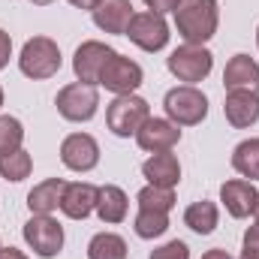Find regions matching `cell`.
Wrapping results in <instances>:
<instances>
[{"mask_svg":"<svg viewBox=\"0 0 259 259\" xmlns=\"http://www.w3.org/2000/svg\"><path fill=\"white\" fill-rule=\"evenodd\" d=\"M178 36L187 46H205L220 24V3L217 0H181V6L172 12Z\"/></svg>","mask_w":259,"mask_h":259,"instance_id":"obj_1","label":"cell"},{"mask_svg":"<svg viewBox=\"0 0 259 259\" xmlns=\"http://www.w3.org/2000/svg\"><path fill=\"white\" fill-rule=\"evenodd\" d=\"M61 64H64V58H61V49L52 36H30L18 55L21 75H27L33 81H46V78L58 75Z\"/></svg>","mask_w":259,"mask_h":259,"instance_id":"obj_2","label":"cell"},{"mask_svg":"<svg viewBox=\"0 0 259 259\" xmlns=\"http://www.w3.org/2000/svg\"><path fill=\"white\" fill-rule=\"evenodd\" d=\"M166 118L178 127H196L208 118V97L196 84H178L163 97Z\"/></svg>","mask_w":259,"mask_h":259,"instance_id":"obj_3","label":"cell"},{"mask_svg":"<svg viewBox=\"0 0 259 259\" xmlns=\"http://www.w3.org/2000/svg\"><path fill=\"white\" fill-rule=\"evenodd\" d=\"M148 118H151V106L139 94H121V97H115L106 106V127L112 130L118 139L136 136Z\"/></svg>","mask_w":259,"mask_h":259,"instance_id":"obj_4","label":"cell"},{"mask_svg":"<svg viewBox=\"0 0 259 259\" xmlns=\"http://www.w3.org/2000/svg\"><path fill=\"white\" fill-rule=\"evenodd\" d=\"M58 115L69 124H88L94 121V115L100 112V94L97 84H84V81H72L64 84L55 97Z\"/></svg>","mask_w":259,"mask_h":259,"instance_id":"obj_5","label":"cell"},{"mask_svg":"<svg viewBox=\"0 0 259 259\" xmlns=\"http://www.w3.org/2000/svg\"><path fill=\"white\" fill-rule=\"evenodd\" d=\"M166 69L184 81V84H199L211 75L214 69V55L205 49V46H178L169 58H166Z\"/></svg>","mask_w":259,"mask_h":259,"instance_id":"obj_6","label":"cell"},{"mask_svg":"<svg viewBox=\"0 0 259 259\" xmlns=\"http://www.w3.org/2000/svg\"><path fill=\"white\" fill-rule=\"evenodd\" d=\"M21 235H24L27 247L42 259H55L64 250V226L52 214H30Z\"/></svg>","mask_w":259,"mask_h":259,"instance_id":"obj_7","label":"cell"},{"mask_svg":"<svg viewBox=\"0 0 259 259\" xmlns=\"http://www.w3.org/2000/svg\"><path fill=\"white\" fill-rule=\"evenodd\" d=\"M124 36H127L136 49L154 55V52H163V49L169 46V36H172V33H169V24H166L163 15L145 9V12H136V15H133V21H130V27H127Z\"/></svg>","mask_w":259,"mask_h":259,"instance_id":"obj_8","label":"cell"},{"mask_svg":"<svg viewBox=\"0 0 259 259\" xmlns=\"http://www.w3.org/2000/svg\"><path fill=\"white\" fill-rule=\"evenodd\" d=\"M142 81H145L142 66L136 64V61H130V58H124V55H118V52L109 58V64L103 66V72H100V88H106L115 97L136 94Z\"/></svg>","mask_w":259,"mask_h":259,"instance_id":"obj_9","label":"cell"},{"mask_svg":"<svg viewBox=\"0 0 259 259\" xmlns=\"http://www.w3.org/2000/svg\"><path fill=\"white\" fill-rule=\"evenodd\" d=\"M115 55L112 46L100 42V39H84L75 55H72V72H75V81H84V84H100V72L103 66L109 64V58Z\"/></svg>","mask_w":259,"mask_h":259,"instance_id":"obj_10","label":"cell"},{"mask_svg":"<svg viewBox=\"0 0 259 259\" xmlns=\"http://www.w3.org/2000/svg\"><path fill=\"white\" fill-rule=\"evenodd\" d=\"M61 163L69 172H91L100 163V142L91 133H69L61 142Z\"/></svg>","mask_w":259,"mask_h":259,"instance_id":"obj_11","label":"cell"},{"mask_svg":"<svg viewBox=\"0 0 259 259\" xmlns=\"http://www.w3.org/2000/svg\"><path fill=\"white\" fill-rule=\"evenodd\" d=\"M181 142V127L172 124L169 118H148L142 130L136 133V145L148 154H163V151H172L175 145Z\"/></svg>","mask_w":259,"mask_h":259,"instance_id":"obj_12","label":"cell"},{"mask_svg":"<svg viewBox=\"0 0 259 259\" xmlns=\"http://www.w3.org/2000/svg\"><path fill=\"white\" fill-rule=\"evenodd\" d=\"M256 199H259V190L253 187V181H247V178H232V181H226L220 187V202H223L226 214L235 217V220L250 217L253 208H256Z\"/></svg>","mask_w":259,"mask_h":259,"instance_id":"obj_13","label":"cell"},{"mask_svg":"<svg viewBox=\"0 0 259 259\" xmlns=\"http://www.w3.org/2000/svg\"><path fill=\"white\" fill-rule=\"evenodd\" d=\"M223 115L229 127L247 130L259 121V94L256 91H226L223 100Z\"/></svg>","mask_w":259,"mask_h":259,"instance_id":"obj_14","label":"cell"},{"mask_svg":"<svg viewBox=\"0 0 259 259\" xmlns=\"http://www.w3.org/2000/svg\"><path fill=\"white\" fill-rule=\"evenodd\" d=\"M97 196H100V187L91 184V181H72L64 187V196H61V211H64L69 220H84L97 211Z\"/></svg>","mask_w":259,"mask_h":259,"instance_id":"obj_15","label":"cell"},{"mask_svg":"<svg viewBox=\"0 0 259 259\" xmlns=\"http://www.w3.org/2000/svg\"><path fill=\"white\" fill-rule=\"evenodd\" d=\"M133 15H136V12H133V3H130V0H103V3L91 12L94 24H97L103 33H118V36L127 33Z\"/></svg>","mask_w":259,"mask_h":259,"instance_id":"obj_16","label":"cell"},{"mask_svg":"<svg viewBox=\"0 0 259 259\" xmlns=\"http://www.w3.org/2000/svg\"><path fill=\"white\" fill-rule=\"evenodd\" d=\"M142 175L148 178V184L154 187H169L175 190L178 181H181V163L172 151H163V154H151L145 163H142Z\"/></svg>","mask_w":259,"mask_h":259,"instance_id":"obj_17","label":"cell"},{"mask_svg":"<svg viewBox=\"0 0 259 259\" xmlns=\"http://www.w3.org/2000/svg\"><path fill=\"white\" fill-rule=\"evenodd\" d=\"M223 88L226 91H256L259 94V64L250 55H235L223 69Z\"/></svg>","mask_w":259,"mask_h":259,"instance_id":"obj_18","label":"cell"},{"mask_svg":"<svg viewBox=\"0 0 259 259\" xmlns=\"http://www.w3.org/2000/svg\"><path fill=\"white\" fill-rule=\"evenodd\" d=\"M127 211H130V199L118 184H103V187H100V196H97V217H100L106 226L124 223V220H127Z\"/></svg>","mask_w":259,"mask_h":259,"instance_id":"obj_19","label":"cell"},{"mask_svg":"<svg viewBox=\"0 0 259 259\" xmlns=\"http://www.w3.org/2000/svg\"><path fill=\"white\" fill-rule=\"evenodd\" d=\"M64 187H66L64 178H46V181H39V184L27 193V208H30V214H55V211L61 208Z\"/></svg>","mask_w":259,"mask_h":259,"instance_id":"obj_20","label":"cell"},{"mask_svg":"<svg viewBox=\"0 0 259 259\" xmlns=\"http://www.w3.org/2000/svg\"><path fill=\"white\" fill-rule=\"evenodd\" d=\"M217 223H220V208L211 199H199L184 211V226H190L196 235H211Z\"/></svg>","mask_w":259,"mask_h":259,"instance_id":"obj_21","label":"cell"},{"mask_svg":"<svg viewBox=\"0 0 259 259\" xmlns=\"http://www.w3.org/2000/svg\"><path fill=\"white\" fill-rule=\"evenodd\" d=\"M232 169L247 178V181H259V136L253 139H244L235 145L232 151Z\"/></svg>","mask_w":259,"mask_h":259,"instance_id":"obj_22","label":"cell"},{"mask_svg":"<svg viewBox=\"0 0 259 259\" xmlns=\"http://www.w3.org/2000/svg\"><path fill=\"white\" fill-rule=\"evenodd\" d=\"M130 247L118 232H97L88 241V259H127Z\"/></svg>","mask_w":259,"mask_h":259,"instance_id":"obj_23","label":"cell"},{"mask_svg":"<svg viewBox=\"0 0 259 259\" xmlns=\"http://www.w3.org/2000/svg\"><path fill=\"white\" fill-rule=\"evenodd\" d=\"M30 169H33V157H30L24 148H18V151L0 157V178H3V181L18 184V181L30 178Z\"/></svg>","mask_w":259,"mask_h":259,"instance_id":"obj_24","label":"cell"},{"mask_svg":"<svg viewBox=\"0 0 259 259\" xmlns=\"http://www.w3.org/2000/svg\"><path fill=\"white\" fill-rule=\"evenodd\" d=\"M133 229H136V235H139V238L154 241V238H160V235L169 229V214L139 208V214H136V220H133Z\"/></svg>","mask_w":259,"mask_h":259,"instance_id":"obj_25","label":"cell"},{"mask_svg":"<svg viewBox=\"0 0 259 259\" xmlns=\"http://www.w3.org/2000/svg\"><path fill=\"white\" fill-rule=\"evenodd\" d=\"M136 202H139V208H145V211H163V214H169V211L175 208V190L145 184V187L136 193Z\"/></svg>","mask_w":259,"mask_h":259,"instance_id":"obj_26","label":"cell"},{"mask_svg":"<svg viewBox=\"0 0 259 259\" xmlns=\"http://www.w3.org/2000/svg\"><path fill=\"white\" fill-rule=\"evenodd\" d=\"M24 145V124L12 115H0V157Z\"/></svg>","mask_w":259,"mask_h":259,"instance_id":"obj_27","label":"cell"},{"mask_svg":"<svg viewBox=\"0 0 259 259\" xmlns=\"http://www.w3.org/2000/svg\"><path fill=\"white\" fill-rule=\"evenodd\" d=\"M148 259H190V247H187L184 241L172 238V241H166V244L154 247V250H151V256H148Z\"/></svg>","mask_w":259,"mask_h":259,"instance_id":"obj_28","label":"cell"},{"mask_svg":"<svg viewBox=\"0 0 259 259\" xmlns=\"http://www.w3.org/2000/svg\"><path fill=\"white\" fill-rule=\"evenodd\" d=\"M151 12H157V15H166V12H175L178 6H181V0H142Z\"/></svg>","mask_w":259,"mask_h":259,"instance_id":"obj_29","label":"cell"},{"mask_svg":"<svg viewBox=\"0 0 259 259\" xmlns=\"http://www.w3.org/2000/svg\"><path fill=\"white\" fill-rule=\"evenodd\" d=\"M9 58H12V36L0 27V69H6Z\"/></svg>","mask_w":259,"mask_h":259,"instance_id":"obj_30","label":"cell"},{"mask_svg":"<svg viewBox=\"0 0 259 259\" xmlns=\"http://www.w3.org/2000/svg\"><path fill=\"white\" fill-rule=\"evenodd\" d=\"M244 247H250V250H259V223L247 226V232H244Z\"/></svg>","mask_w":259,"mask_h":259,"instance_id":"obj_31","label":"cell"},{"mask_svg":"<svg viewBox=\"0 0 259 259\" xmlns=\"http://www.w3.org/2000/svg\"><path fill=\"white\" fill-rule=\"evenodd\" d=\"M0 259H30V256L18 247H0Z\"/></svg>","mask_w":259,"mask_h":259,"instance_id":"obj_32","label":"cell"},{"mask_svg":"<svg viewBox=\"0 0 259 259\" xmlns=\"http://www.w3.org/2000/svg\"><path fill=\"white\" fill-rule=\"evenodd\" d=\"M100 3H103V0H69V6H75V9H88V12H94Z\"/></svg>","mask_w":259,"mask_h":259,"instance_id":"obj_33","label":"cell"},{"mask_svg":"<svg viewBox=\"0 0 259 259\" xmlns=\"http://www.w3.org/2000/svg\"><path fill=\"white\" fill-rule=\"evenodd\" d=\"M202 259H235V256H229L226 250H220V247H214V250H205V253H202Z\"/></svg>","mask_w":259,"mask_h":259,"instance_id":"obj_34","label":"cell"},{"mask_svg":"<svg viewBox=\"0 0 259 259\" xmlns=\"http://www.w3.org/2000/svg\"><path fill=\"white\" fill-rule=\"evenodd\" d=\"M241 259H259V250H250V247H244V250H241Z\"/></svg>","mask_w":259,"mask_h":259,"instance_id":"obj_35","label":"cell"},{"mask_svg":"<svg viewBox=\"0 0 259 259\" xmlns=\"http://www.w3.org/2000/svg\"><path fill=\"white\" fill-rule=\"evenodd\" d=\"M27 3H33V6H49V3H55V0H27Z\"/></svg>","mask_w":259,"mask_h":259,"instance_id":"obj_36","label":"cell"},{"mask_svg":"<svg viewBox=\"0 0 259 259\" xmlns=\"http://www.w3.org/2000/svg\"><path fill=\"white\" fill-rule=\"evenodd\" d=\"M253 223H259V199H256V208H253Z\"/></svg>","mask_w":259,"mask_h":259,"instance_id":"obj_37","label":"cell"},{"mask_svg":"<svg viewBox=\"0 0 259 259\" xmlns=\"http://www.w3.org/2000/svg\"><path fill=\"white\" fill-rule=\"evenodd\" d=\"M0 109H3V88H0Z\"/></svg>","mask_w":259,"mask_h":259,"instance_id":"obj_38","label":"cell"},{"mask_svg":"<svg viewBox=\"0 0 259 259\" xmlns=\"http://www.w3.org/2000/svg\"><path fill=\"white\" fill-rule=\"evenodd\" d=\"M256 46H259V27H256Z\"/></svg>","mask_w":259,"mask_h":259,"instance_id":"obj_39","label":"cell"},{"mask_svg":"<svg viewBox=\"0 0 259 259\" xmlns=\"http://www.w3.org/2000/svg\"><path fill=\"white\" fill-rule=\"evenodd\" d=\"M0 247H3V244H0Z\"/></svg>","mask_w":259,"mask_h":259,"instance_id":"obj_40","label":"cell"}]
</instances>
